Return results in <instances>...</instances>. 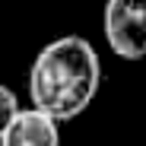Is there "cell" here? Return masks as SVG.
I'll return each instance as SVG.
<instances>
[{"label": "cell", "instance_id": "obj_2", "mask_svg": "<svg viewBox=\"0 0 146 146\" xmlns=\"http://www.w3.org/2000/svg\"><path fill=\"white\" fill-rule=\"evenodd\" d=\"M102 29L117 57H146V0H105Z\"/></svg>", "mask_w": 146, "mask_h": 146}, {"label": "cell", "instance_id": "obj_1", "mask_svg": "<svg viewBox=\"0 0 146 146\" xmlns=\"http://www.w3.org/2000/svg\"><path fill=\"white\" fill-rule=\"evenodd\" d=\"M102 86V60L80 35H64L44 44L29 70V102L51 121L83 114Z\"/></svg>", "mask_w": 146, "mask_h": 146}, {"label": "cell", "instance_id": "obj_4", "mask_svg": "<svg viewBox=\"0 0 146 146\" xmlns=\"http://www.w3.org/2000/svg\"><path fill=\"white\" fill-rule=\"evenodd\" d=\"M19 99H16V92L10 89V86H3L0 83V137L7 133V127L13 124V117L19 114Z\"/></svg>", "mask_w": 146, "mask_h": 146}, {"label": "cell", "instance_id": "obj_3", "mask_svg": "<svg viewBox=\"0 0 146 146\" xmlns=\"http://www.w3.org/2000/svg\"><path fill=\"white\" fill-rule=\"evenodd\" d=\"M0 146H60V124L32 105L19 108L7 133L0 137Z\"/></svg>", "mask_w": 146, "mask_h": 146}]
</instances>
